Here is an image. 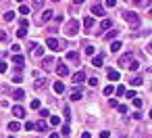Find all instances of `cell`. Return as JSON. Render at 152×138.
I'll list each match as a JSON object with an SVG mask.
<instances>
[{
    "label": "cell",
    "mask_w": 152,
    "mask_h": 138,
    "mask_svg": "<svg viewBox=\"0 0 152 138\" xmlns=\"http://www.w3.org/2000/svg\"><path fill=\"white\" fill-rule=\"evenodd\" d=\"M121 15H123V19L127 21L131 27H138V25H140V15H138V13H133V11H123Z\"/></svg>",
    "instance_id": "cell-1"
},
{
    "label": "cell",
    "mask_w": 152,
    "mask_h": 138,
    "mask_svg": "<svg viewBox=\"0 0 152 138\" xmlns=\"http://www.w3.org/2000/svg\"><path fill=\"white\" fill-rule=\"evenodd\" d=\"M77 31H79V21L77 19H71L67 23V27H65V36L67 38H73V36H77Z\"/></svg>",
    "instance_id": "cell-2"
},
{
    "label": "cell",
    "mask_w": 152,
    "mask_h": 138,
    "mask_svg": "<svg viewBox=\"0 0 152 138\" xmlns=\"http://www.w3.org/2000/svg\"><path fill=\"white\" fill-rule=\"evenodd\" d=\"M52 17H54V13H52L50 8H46V11H42V15L38 17V19H35V23H38V25H42V23H48V21L52 19Z\"/></svg>",
    "instance_id": "cell-3"
},
{
    "label": "cell",
    "mask_w": 152,
    "mask_h": 138,
    "mask_svg": "<svg viewBox=\"0 0 152 138\" xmlns=\"http://www.w3.org/2000/svg\"><path fill=\"white\" fill-rule=\"evenodd\" d=\"M46 46H48L50 50H60V48H58V40H56V38H48V40H46Z\"/></svg>",
    "instance_id": "cell-4"
},
{
    "label": "cell",
    "mask_w": 152,
    "mask_h": 138,
    "mask_svg": "<svg viewBox=\"0 0 152 138\" xmlns=\"http://www.w3.org/2000/svg\"><path fill=\"white\" fill-rule=\"evenodd\" d=\"M131 59H133V55H131V53H127V55H123V57L119 59V65H121V67H127Z\"/></svg>",
    "instance_id": "cell-5"
},
{
    "label": "cell",
    "mask_w": 152,
    "mask_h": 138,
    "mask_svg": "<svg viewBox=\"0 0 152 138\" xmlns=\"http://www.w3.org/2000/svg\"><path fill=\"white\" fill-rule=\"evenodd\" d=\"M83 80H86V73H83V71H77V73H73V84H75V86H79Z\"/></svg>",
    "instance_id": "cell-6"
},
{
    "label": "cell",
    "mask_w": 152,
    "mask_h": 138,
    "mask_svg": "<svg viewBox=\"0 0 152 138\" xmlns=\"http://www.w3.org/2000/svg\"><path fill=\"white\" fill-rule=\"evenodd\" d=\"M13 115H15L17 119L25 117V109H23V107H19V105H17V107H13Z\"/></svg>",
    "instance_id": "cell-7"
},
{
    "label": "cell",
    "mask_w": 152,
    "mask_h": 138,
    "mask_svg": "<svg viewBox=\"0 0 152 138\" xmlns=\"http://www.w3.org/2000/svg\"><path fill=\"white\" fill-rule=\"evenodd\" d=\"M92 15H104V6L102 4H92Z\"/></svg>",
    "instance_id": "cell-8"
},
{
    "label": "cell",
    "mask_w": 152,
    "mask_h": 138,
    "mask_svg": "<svg viewBox=\"0 0 152 138\" xmlns=\"http://www.w3.org/2000/svg\"><path fill=\"white\" fill-rule=\"evenodd\" d=\"M56 73H58L60 77H65V75H69V69H67V65H62V63H58V67H56Z\"/></svg>",
    "instance_id": "cell-9"
},
{
    "label": "cell",
    "mask_w": 152,
    "mask_h": 138,
    "mask_svg": "<svg viewBox=\"0 0 152 138\" xmlns=\"http://www.w3.org/2000/svg\"><path fill=\"white\" fill-rule=\"evenodd\" d=\"M106 75H109V80H113V82L119 80V71H117V69H109V71H106Z\"/></svg>",
    "instance_id": "cell-10"
},
{
    "label": "cell",
    "mask_w": 152,
    "mask_h": 138,
    "mask_svg": "<svg viewBox=\"0 0 152 138\" xmlns=\"http://www.w3.org/2000/svg\"><path fill=\"white\" fill-rule=\"evenodd\" d=\"M83 27L86 29H92L94 27V17H90V15L86 17V19H83Z\"/></svg>",
    "instance_id": "cell-11"
},
{
    "label": "cell",
    "mask_w": 152,
    "mask_h": 138,
    "mask_svg": "<svg viewBox=\"0 0 152 138\" xmlns=\"http://www.w3.org/2000/svg\"><path fill=\"white\" fill-rule=\"evenodd\" d=\"M102 61H104V55H98V57L92 59V65L94 67H102Z\"/></svg>",
    "instance_id": "cell-12"
},
{
    "label": "cell",
    "mask_w": 152,
    "mask_h": 138,
    "mask_svg": "<svg viewBox=\"0 0 152 138\" xmlns=\"http://www.w3.org/2000/svg\"><path fill=\"white\" fill-rule=\"evenodd\" d=\"M13 98H15V100H23V98H25V92H23L21 88H17V90L13 92Z\"/></svg>",
    "instance_id": "cell-13"
},
{
    "label": "cell",
    "mask_w": 152,
    "mask_h": 138,
    "mask_svg": "<svg viewBox=\"0 0 152 138\" xmlns=\"http://www.w3.org/2000/svg\"><path fill=\"white\" fill-rule=\"evenodd\" d=\"M54 92L62 94V92H65V84H62V82H54Z\"/></svg>",
    "instance_id": "cell-14"
},
{
    "label": "cell",
    "mask_w": 152,
    "mask_h": 138,
    "mask_svg": "<svg viewBox=\"0 0 152 138\" xmlns=\"http://www.w3.org/2000/svg\"><path fill=\"white\" fill-rule=\"evenodd\" d=\"M46 86H48V80H42V77H40V80H35V88H38V90L46 88Z\"/></svg>",
    "instance_id": "cell-15"
},
{
    "label": "cell",
    "mask_w": 152,
    "mask_h": 138,
    "mask_svg": "<svg viewBox=\"0 0 152 138\" xmlns=\"http://www.w3.org/2000/svg\"><path fill=\"white\" fill-rule=\"evenodd\" d=\"M129 84H131V86H142V84H144V77H142V75H136Z\"/></svg>",
    "instance_id": "cell-16"
},
{
    "label": "cell",
    "mask_w": 152,
    "mask_h": 138,
    "mask_svg": "<svg viewBox=\"0 0 152 138\" xmlns=\"http://www.w3.org/2000/svg\"><path fill=\"white\" fill-rule=\"evenodd\" d=\"M13 63H15V65H23V63H25V59H23L19 53H15V57H13Z\"/></svg>",
    "instance_id": "cell-17"
},
{
    "label": "cell",
    "mask_w": 152,
    "mask_h": 138,
    "mask_svg": "<svg viewBox=\"0 0 152 138\" xmlns=\"http://www.w3.org/2000/svg\"><path fill=\"white\" fill-rule=\"evenodd\" d=\"M35 128H38L40 132H46V130H48V124H46V122L42 119V122H38V124H35Z\"/></svg>",
    "instance_id": "cell-18"
},
{
    "label": "cell",
    "mask_w": 152,
    "mask_h": 138,
    "mask_svg": "<svg viewBox=\"0 0 152 138\" xmlns=\"http://www.w3.org/2000/svg\"><path fill=\"white\" fill-rule=\"evenodd\" d=\"M133 107H136V109H142V107H144V100L138 98V96H133Z\"/></svg>",
    "instance_id": "cell-19"
},
{
    "label": "cell",
    "mask_w": 152,
    "mask_h": 138,
    "mask_svg": "<svg viewBox=\"0 0 152 138\" xmlns=\"http://www.w3.org/2000/svg\"><path fill=\"white\" fill-rule=\"evenodd\" d=\"M19 122H11V124H8V130H11V132H19Z\"/></svg>",
    "instance_id": "cell-20"
},
{
    "label": "cell",
    "mask_w": 152,
    "mask_h": 138,
    "mask_svg": "<svg viewBox=\"0 0 152 138\" xmlns=\"http://www.w3.org/2000/svg\"><path fill=\"white\" fill-rule=\"evenodd\" d=\"M67 59L69 61H79V55L75 53V50H71V53H67Z\"/></svg>",
    "instance_id": "cell-21"
},
{
    "label": "cell",
    "mask_w": 152,
    "mask_h": 138,
    "mask_svg": "<svg viewBox=\"0 0 152 138\" xmlns=\"http://www.w3.org/2000/svg\"><path fill=\"white\" fill-rule=\"evenodd\" d=\"M31 53H33V57H42V55H44V50H42V46H33V48H31Z\"/></svg>",
    "instance_id": "cell-22"
},
{
    "label": "cell",
    "mask_w": 152,
    "mask_h": 138,
    "mask_svg": "<svg viewBox=\"0 0 152 138\" xmlns=\"http://www.w3.org/2000/svg\"><path fill=\"white\" fill-rule=\"evenodd\" d=\"M129 69H131V71H138V69H140V63L138 61H133V59H131V61H129V65H127Z\"/></svg>",
    "instance_id": "cell-23"
},
{
    "label": "cell",
    "mask_w": 152,
    "mask_h": 138,
    "mask_svg": "<svg viewBox=\"0 0 152 138\" xmlns=\"http://www.w3.org/2000/svg\"><path fill=\"white\" fill-rule=\"evenodd\" d=\"M121 50V42H113L111 44V53H119Z\"/></svg>",
    "instance_id": "cell-24"
},
{
    "label": "cell",
    "mask_w": 152,
    "mask_h": 138,
    "mask_svg": "<svg viewBox=\"0 0 152 138\" xmlns=\"http://www.w3.org/2000/svg\"><path fill=\"white\" fill-rule=\"evenodd\" d=\"M79 98H81V90L77 88V90H75L73 94H71V100H79Z\"/></svg>",
    "instance_id": "cell-25"
},
{
    "label": "cell",
    "mask_w": 152,
    "mask_h": 138,
    "mask_svg": "<svg viewBox=\"0 0 152 138\" xmlns=\"http://www.w3.org/2000/svg\"><path fill=\"white\" fill-rule=\"evenodd\" d=\"M4 19H6V21H13V19H15V11H6V13H4Z\"/></svg>",
    "instance_id": "cell-26"
},
{
    "label": "cell",
    "mask_w": 152,
    "mask_h": 138,
    "mask_svg": "<svg viewBox=\"0 0 152 138\" xmlns=\"http://www.w3.org/2000/svg\"><path fill=\"white\" fill-rule=\"evenodd\" d=\"M60 132H62V138H69V134H71V128H69V126H62V130H60Z\"/></svg>",
    "instance_id": "cell-27"
},
{
    "label": "cell",
    "mask_w": 152,
    "mask_h": 138,
    "mask_svg": "<svg viewBox=\"0 0 152 138\" xmlns=\"http://www.w3.org/2000/svg\"><path fill=\"white\" fill-rule=\"evenodd\" d=\"M17 36H19V38H25V36H27V29H25V27H19V29H17Z\"/></svg>",
    "instance_id": "cell-28"
},
{
    "label": "cell",
    "mask_w": 152,
    "mask_h": 138,
    "mask_svg": "<svg viewBox=\"0 0 152 138\" xmlns=\"http://www.w3.org/2000/svg\"><path fill=\"white\" fill-rule=\"evenodd\" d=\"M19 13H23V15H29V6H27V4H21V6H19Z\"/></svg>",
    "instance_id": "cell-29"
},
{
    "label": "cell",
    "mask_w": 152,
    "mask_h": 138,
    "mask_svg": "<svg viewBox=\"0 0 152 138\" xmlns=\"http://www.w3.org/2000/svg\"><path fill=\"white\" fill-rule=\"evenodd\" d=\"M100 27H102V29H109V27H111V19H102Z\"/></svg>",
    "instance_id": "cell-30"
},
{
    "label": "cell",
    "mask_w": 152,
    "mask_h": 138,
    "mask_svg": "<svg viewBox=\"0 0 152 138\" xmlns=\"http://www.w3.org/2000/svg\"><path fill=\"white\" fill-rule=\"evenodd\" d=\"M40 107H42L40 98H33V100H31V109H40Z\"/></svg>",
    "instance_id": "cell-31"
},
{
    "label": "cell",
    "mask_w": 152,
    "mask_h": 138,
    "mask_svg": "<svg viewBox=\"0 0 152 138\" xmlns=\"http://www.w3.org/2000/svg\"><path fill=\"white\" fill-rule=\"evenodd\" d=\"M58 124H60V117L52 115V117H50V126H58Z\"/></svg>",
    "instance_id": "cell-32"
},
{
    "label": "cell",
    "mask_w": 152,
    "mask_h": 138,
    "mask_svg": "<svg viewBox=\"0 0 152 138\" xmlns=\"http://www.w3.org/2000/svg\"><path fill=\"white\" fill-rule=\"evenodd\" d=\"M98 82H100L98 77H90V80H88V84H90L92 88H96V86H98Z\"/></svg>",
    "instance_id": "cell-33"
},
{
    "label": "cell",
    "mask_w": 152,
    "mask_h": 138,
    "mask_svg": "<svg viewBox=\"0 0 152 138\" xmlns=\"http://www.w3.org/2000/svg\"><path fill=\"white\" fill-rule=\"evenodd\" d=\"M104 94H106V96H111V94H115V88H113V86H106V88H104Z\"/></svg>",
    "instance_id": "cell-34"
},
{
    "label": "cell",
    "mask_w": 152,
    "mask_h": 138,
    "mask_svg": "<svg viewBox=\"0 0 152 138\" xmlns=\"http://www.w3.org/2000/svg\"><path fill=\"white\" fill-rule=\"evenodd\" d=\"M62 113H65V119L69 122V119H71V109H69V107H65V109H62Z\"/></svg>",
    "instance_id": "cell-35"
},
{
    "label": "cell",
    "mask_w": 152,
    "mask_h": 138,
    "mask_svg": "<svg viewBox=\"0 0 152 138\" xmlns=\"http://www.w3.org/2000/svg\"><path fill=\"white\" fill-rule=\"evenodd\" d=\"M44 2H46V0H33V6H35V8H42Z\"/></svg>",
    "instance_id": "cell-36"
},
{
    "label": "cell",
    "mask_w": 152,
    "mask_h": 138,
    "mask_svg": "<svg viewBox=\"0 0 152 138\" xmlns=\"http://www.w3.org/2000/svg\"><path fill=\"white\" fill-rule=\"evenodd\" d=\"M6 40H8L6 31H4V29H0V42H6Z\"/></svg>",
    "instance_id": "cell-37"
},
{
    "label": "cell",
    "mask_w": 152,
    "mask_h": 138,
    "mask_svg": "<svg viewBox=\"0 0 152 138\" xmlns=\"http://www.w3.org/2000/svg\"><path fill=\"white\" fill-rule=\"evenodd\" d=\"M115 92H117L119 96H123V94H125V86H119V88H115Z\"/></svg>",
    "instance_id": "cell-38"
},
{
    "label": "cell",
    "mask_w": 152,
    "mask_h": 138,
    "mask_svg": "<svg viewBox=\"0 0 152 138\" xmlns=\"http://www.w3.org/2000/svg\"><path fill=\"white\" fill-rule=\"evenodd\" d=\"M52 63H54V61H52V59H50V57H46V59H44V67H50Z\"/></svg>",
    "instance_id": "cell-39"
},
{
    "label": "cell",
    "mask_w": 152,
    "mask_h": 138,
    "mask_svg": "<svg viewBox=\"0 0 152 138\" xmlns=\"http://www.w3.org/2000/svg\"><path fill=\"white\" fill-rule=\"evenodd\" d=\"M117 33H119V31H111V33H106V40H113V38H117Z\"/></svg>",
    "instance_id": "cell-40"
},
{
    "label": "cell",
    "mask_w": 152,
    "mask_h": 138,
    "mask_svg": "<svg viewBox=\"0 0 152 138\" xmlns=\"http://www.w3.org/2000/svg\"><path fill=\"white\" fill-rule=\"evenodd\" d=\"M109 105H111V107L115 109V107H117V105H119V102H117V98H109Z\"/></svg>",
    "instance_id": "cell-41"
},
{
    "label": "cell",
    "mask_w": 152,
    "mask_h": 138,
    "mask_svg": "<svg viewBox=\"0 0 152 138\" xmlns=\"http://www.w3.org/2000/svg\"><path fill=\"white\" fill-rule=\"evenodd\" d=\"M40 115H42V117H48L50 111H48V109H40Z\"/></svg>",
    "instance_id": "cell-42"
},
{
    "label": "cell",
    "mask_w": 152,
    "mask_h": 138,
    "mask_svg": "<svg viewBox=\"0 0 152 138\" xmlns=\"http://www.w3.org/2000/svg\"><path fill=\"white\" fill-rule=\"evenodd\" d=\"M117 109H119V113H127V107L125 105H117Z\"/></svg>",
    "instance_id": "cell-43"
},
{
    "label": "cell",
    "mask_w": 152,
    "mask_h": 138,
    "mask_svg": "<svg viewBox=\"0 0 152 138\" xmlns=\"http://www.w3.org/2000/svg\"><path fill=\"white\" fill-rule=\"evenodd\" d=\"M33 128H35V124H31V122L25 124V130H27V132H29V130H33Z\"/></svg>",
    "instance_id": "cell-44"
},
{
    "label": "cell",
    "mask_w": 152,
    "mask_h": 138,
    "mask_svg": "<svg viewBox=\"0 0 152 138\" xmlns=\"http://www.w3.org/2000/svg\"><path fill=\"white\" fill-rule=\"evenodd\" d=\"M106 6H111V8L117 6V0H106Z\"/></svg>",
    "instance_id": "cell-45"
},
{
    "label": "cell",
    "mask_w": 152,
    "mask_h": 138,
    "mask_svg": "<svg viewBox=\"0 0 152 138\" xmlns=\"http://www.w3.org/2000/svg\"><path fill=\"white\" fill-rule=\"evenodd\" d=\"M100 138H111V132H106V130H102V132H100Z\"/></svg>",
    "instance_id": "cell-46"
},
{
    "label": "cell",
    "mask_w": 152,
    "mask_h": 138,
    "mask_svg": "<svg viewBox=\"0 0 152 138\" xmlns=\"http://www.w3.org/2000/svg\"><path fill=\"white\" fill-rule=\"evenodd\" d=\"M6 69H8L6 63H0V73H6Z\"/></svg>",
    "instance_id": "cell-47"
},
{
    "label": "cell",
    "mask_w": 152,
    "mask_h": 138,
    "mask_svg": "<svg viewBox=\"0 0 152 138\" xmlns=\"http://www.w3.org/2000/svg\"><path fill=\"white\" fill-rule=\"evenodd\" d=\"M11 50H13V53H19L21 46H19V44H13V46H11Z\"/></svg>",
    "instance_id": "cell-48"
},
{
    "label": "cell",
    "mask_w": 152,
    "mask_h": 138,
    "mask_svg": "<svg viewBox=\"0 0 152 138\" xmlns=\"http://www.w3.org/2000/svg\"><path fill=\"white\" fill-rule=\"evenodd\" d=\"M81 138H92V134H90V132H83V134H81Z\"/></svg>",
    "instance_id": "cell-49"
},
{
    "label": "cell",
    "mask_w": 152,
    "mask_h": 138,
    "mask_svg": "<svg viewBox=\"0 0 152 138\" xmlns=\"http://www.w3.org/2000/svg\"><path fill=\"white\" fill-rule=\"evenodd\" d=\"M133 4H138V6H140V4H144V0H133Z\"/></svg>",
    "instance_id": "cell-50"
},
{
    "label": "cell",
    "mask_w": 152,
    "mask_h": 138,
    "mask_svg": "<svg viewBox=\"0 0 152 138\" xmlns=\"http://www.w3.org/2000/svg\"><path fill=\"white\" fill-rule=\"evenodd\" d=\"M50 138H60V136H58L56 132H52V134H50Z\"/></svg>",
    "instance_id": "cell-51"
},
{
    "label": "cell",
    "mask_w": 152,
    "mask_h": 138,
    "mask_svg": "<svg viewBox=\"0 0 152 138\" xmlns=\"http://www.w3.org/2000/svg\"><path fill=\"white\" fill-rule=\"evenodd\" d=\"M73 2H75V4H83V2H86V0H73Z\"/></svg>",
    "instance_id": "cell-52"
},
{
    "label": "cell",
    "mask_w": 152,
    "mask_h": 138,
    "mask_svg": "<svg viewBox=\"0 0 152 138\" xmlns=\"http://www.w3.org/2000/svg\"><path fill=\"white\" fill-rule=\"evenodd\" d=\"M17 2H23V0H17Z\"/></svg>",
    "instance_id": "cell-53"
}]
</instances>
